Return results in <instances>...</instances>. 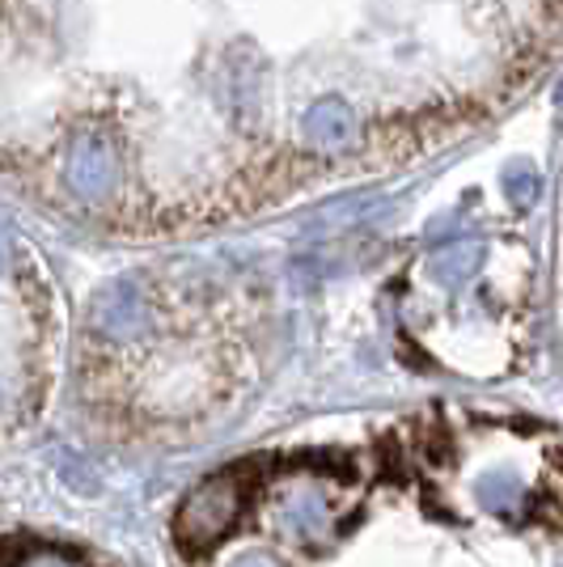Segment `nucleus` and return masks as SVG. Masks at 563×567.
Masks as SVG:
<instances>
[{
    "label": "nucleus",
    "instance_id": "0eeeda50",
    "mask_svg": "<svg viewBox=\"0 0 563 567\" xmlns=\"http://www.w3.org/2000/svg\"><path fill=\"white\" fill-rule=\"evenodd\" d=\"M474 496L483 508H492V513H516L521 504H525V478L521 474H509V471H495V474H483L479 478V487H474Z\"/></svg>",
    "mask_w": 563,
    "mask_h": 567
},
{
    "label": "nucleus",
    "instance_id": "1a4fd4ad",
    "mask_svg": "<svg viewBox=\"0 0 563 567\" xmlns=\"http://www.w3.org/2000/svg\"><path fill=\"white\" fill-rule=\"evenodd\" d=\"M13 567H81V564L69 559V555H60V550H34V555L18 559Z\"/></svg>",
    "mask_w": 563,
    "mask_h": 567
},
{
    "label": "nucleus",
    "instance_id": "f257e3e1",
    "mask_svg": "<svg viewBox=\"0 0 563 567\" xmlns=\"http://www.w3.org/2000/svg\"><path fill=\"white\" fill-rule=\"evenodd\" d=\"M237 513H242V487H237L229 474H221V478L199 483V487L183 499V508H178V517H174V534H178L183 546L199 550V546L221 543V538L234 529Z\"/></svg>",
    "mask_w": 563,
    "mask_h": 567
},
{
    "label": "nucleus",
    "instance_id": "423d86ee",
    "mask_svg": "<svg viewBox=\"0 0 563 567\" xmlns=\"http://www.w3.org/2000/svg\"><path fill=\"white\" fill-rule=\"evenodd\" d=\"M479 262H483V241H474V237H462V241H449L441 246L437 255H432V276L446 284V288H458V284H467L474 271H479Z\"/></svg>",
    "mask_w": 563,
    "mask_h": 567
},
{
    "label": "nucleus",
    "instance_id": "7ed1b4c3",
    "mask_svg": "<svg viewBox=\"0 0 563 567\" xmlns=\"http://www.w3.org/2000/svg\"><path fill=\"white\" fill-rule=\"evenodd\" d=\"M94 327L115 343H136L153 331V306L141 297L136 284H111L94 306Z\"/></svg>",
    "mask_w": 563,
    "mask_h": 567
},
{
    "label": "nucleus",
    "instance_id": "20e7f679",
    "mask_svg": "<svg viewBox=\"0 0 563 567\" xmlns=\"http://www.w3.org/2000/svg\"><path fill=\"white\" fill-rule=\"evenodd\" d=\"M276 517L297 543H318L330 534V499L314 483H293L276 504Z\"/></svg>",
    "mask_w": 563,
    "mask_h": 567
},
{
    "label": "nucleus",
    "instance_id": "39448f33",
    "mask_svg": "<svg viewBox=\"0 0 563 567\" xmlns=\"http://www.w3.org/2000/svg\"><path fill=\"white\" fill-rule=\"evenodd\" d=\"M306 141L318 153H335V148H348L356 141V115L348 102L339 97H323L314 102L306 115Z\"/></svg>",
    "mask_w": 563,
    "mask_h": 567
},
{
    "label": "nucleus",
    "instance_id": "9d476101",
    "mask_svg": "<svg viewBox=\"0 0 563 567\" xmlns=\"http://www.w3.org/2000/svg\"><path fill=\"white\" fill-rule=\"evenodd\" d=\"M234 567H280V564H276L272 555H258V550H255V555H242Z\"/></svg>",
    "mask_w": 563,
    "mask_h": 567
},
{
    "label": "nucleus",
    "instance_id": "f03ea898",
    "mask_svg": "<svg viewBox=\"0 0 563 567\" xmlns=\"http://www.w3.org/2000/svg\"><path fill=\"white\" fill-rule=\"evenodd\" d=\"M119 153L111 136L102 132H81L76 141L69 144V157H64V183L76 199L85 204H106L111 195L119 190Z\"/></svg>",
    "mask_w": 563,
    "mask_h": 567
},
{
    "label": "nucleus",
    "instance_id": "6e6552de",
    "mask_svg": "<svg viewBox=\"0 0 563 567\" xmlns=\"http://www.w3.org/2000/svg\"><path fill=\"white\" fill-rule=\"evenodd\" d=\"M504 190H509V204H516V208H530V204H539V174L530 166H513L509 174H504Z\"/></svg>",
    "mask_w": 563,
    "mask_h": 567
}]
</instances>
